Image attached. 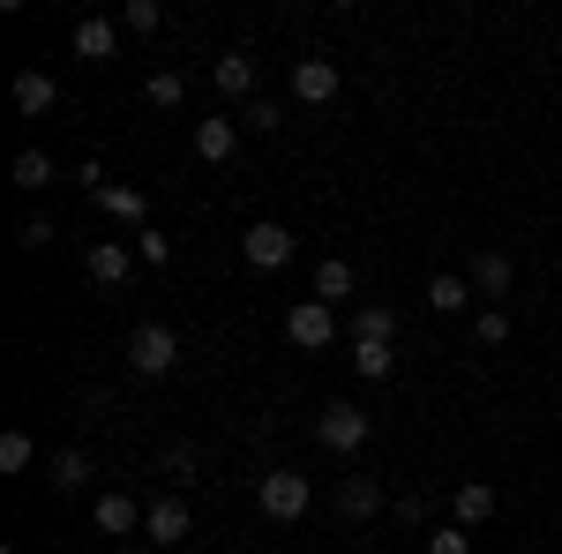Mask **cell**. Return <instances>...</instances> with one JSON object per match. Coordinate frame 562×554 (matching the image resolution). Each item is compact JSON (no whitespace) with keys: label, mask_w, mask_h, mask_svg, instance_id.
Wrapping results in <instances>:
<instances>
[{"label":"cell","mask_w":562,"mask_h":554,"mask_svg":"<svg viewBox=\"0 0 562 554\" xmlns=\"http://www.w3.org/2000/svg\"><path fill=\"white\" fill-rule=\"evenodd\" d=\"M510 330H518V323H510V307H480V315H473V338L487 344V352H495V344H510Z\"/></svg>","instance_id":"obj_25"},{"label":"cell","mask_w":562,"mask_h":554,"mask_svg":"<svg viewBox=\"0 0 562 554\" xmlns=\"http://www.w3.org/2000/svg\"><path fill=\"white\" fill-rule=\"evenodd\" d=\"M45 487H53V495H83L90 487V450H76V442L53 450V457H45Z\"/></svg>","instance_id":"obj_16"},{"label":"cell","mask_w":562,"mask_h":554,"mask_svg":"<svg viewBox=\"0 0 562 554\" xmlns=\"http://www.w3.org/2000/svg\"><path fill=\"white\" fill-rule=\"evenodd\" d=\"M113 53H121V23H113V15H83V23H76V60L105 68Z\"/></svg>","instance_id":"obj_12"},{"label":"cell","mask_w":562,"mask_h":554,"mask_svg":"<svg viewBox=\"0 0 562 554\" xmlns=\"http://www.w3.org/2000/svg\"><path fill=\"white\" fill-rule=\"evenodd\" d=\"M121 31H143V38L166 31V8H158V0H128V8H121Z\"/></svg>","instance_id":"obj_29"},{"label":"cell","mask_w":562,"mask_h":554,"mask_svg":"<svg viewBox=\"0 0 562 554\" xmlns=\"http://www.w3.org/2000/svg\"><path fill=\"white\" fill-rule=\"evenodd\" d=\"M8 180H15L23 195H45V188L60 180V166H53V158H45L38 143H31V150H15V166H8Z\"/></svg>","instance_id":"obj_19"},{"label":"cell","mask_w":562,"mask_h":554,"mask_svg":"<svg viewBox=\"0 0 562 554\" xmlns=\"http://www.w3.org/2000/svg\"><path fill=\"white\" fill-rule=\"evenodd\" d=\"M31 465H38V434H31V427H8V434H0V472L23 479Z\"/></svg>","instance_id":"obj_21"},{"label":"cell","mask_w":562,"mask_h":554,"mask_svg":"<svg viewBox=\"0 0 562 554\" xmlns=\"http://www.w3.org/2000/svg\"><path fill=\"white\" fill-rule=\"evenodd\" d=\"M285 344H301V352H323V344H338V307L330 299H293L285 307Z\"/></svg>","instance_id":"obj_3"},{"label":"cell","mask_w":562,"mask_h":554,"mask_svg":"<svg viewBox=\"0 0 562 554\" xmlns=\"http://www.w3.org/2000/svg\"><path fill=\"white\" fill-rule=\"evenodd\" d=\"M375 510H383V479H368V472H346V479H338V517H346V524H368Z\"/></svg>","instance_id":"obj_13"},{"label":"cell","mask_w":562,"mask_h":554,"mask_svg":"<svg viewBox=\"0 0 562 554\" xmlns=\"http://www.w3.org/2000/svg\"><path fill=\"white\" fill-rule=\"evenodd\" d=\"M143 510H150V502H135V495H121V487H105V495L90 502V524H98L105 540H128V532H143Z\"/></svg>","instance_id":"obj_7"},{"label":"cell","mask_w":562,"mask_h":554,"mask_svg":"<svg viewBox=\"0 0 562 554\" xmlns=\"http://www.w3.org/2000/svg\"><path fill=\"white\" fill-rule=\"evenodd\" d=\"M15 240H23L31 256H38V248H53V217H23V233H15Z\"/></svg>","instance_id":"obj_32"},{"label":"cell","mask_w":562,"mask_h":554,"mask_svg":"<svg viewBox=\"0 0 562 554\" xmlns=\"http://www.w3.org/2000/svg\"><path fill=\"white\" fill-rule=\"evenodd\" d=\"M518 554H525V547H518Z\"/></svg>","instance_id":"obj_35"},{"label":"cell","mask_w":562,"mask_h":554,"mask_svg":"<svg viewBox=\"0 0 562 554\" xmlns=\"http://www.w3.org/2000/svg\"><path fill=\"white\" fill-rule=\"evenodd\" d=\"M465 299H473V278H458V270H435L428 278V307L435 315H465Z\"/></svg>","instance_id":"obj_20"},{"label":"cell","mask_w":562,"mask_h":554,"mask_svg":"<svg viewBox=\"0 0 562 554\" xmlns=\"http://www.w3.org/2000/svg\"><path fill=\"white\" fill-rule=\"evenodd\" d=\"M346 90V76H338V60H323V53H307V60H293V98L301 105H330Z\"/></svg>","instance_id":"obj_8"},{"label":"cell","mask_w":562,"mask_h":554,"mask_svg":"<svg viewBox=\"0 0 562 554\" xmlns=\"http://www.w3.org/2000/svg\"><path fill=\"white\" fill-rule=\"evenodd\" d=\"M211 83H217V98H233V105H256L262 98V76H256V60L248 53H225V60H211Z\"/></svg>","instance_id":"obj_10"},{"label":"cell","mask_w":562,"mask_h":554,"mask_svg":"<svg viewBox=\"0 0 562 554\" xmlns=\"http://www.w3.org/2000/svg\"><path fill=\"white\" fill-rule=\"evenodd\" d=\"M128 248H135V262H150V270H166V262H173V240H166L158 225H150V233H135Z\"/></svg>","instance_id":"obj_30"},{"label":"cell","mask_w":562,"mask_h":554,"mask_svg":"<svg viewBox=\"0 0 562 554\" xmlns=\"http://www.w3.org/2000/svg\"><path fill=\"white\" fill-rule=\"evenodd\" d=\"M390 368H397V344H383V338H352V375L383 383Z\"/></svg>","instance_id":"obj_23"},{"label":"cell","mask_w":562,"mask_h":554,"mask_svg":"<svg viewBox=\"0 0 562 554\" xmlns=\"http://www.w3.org/2000/svg\"><path fill=\"white\" fill-rule=\"evenodd\" d=\"M240 256L256 262V270H285V262L301 256V240H293L278 217H262V225H248V233H240Z\"/></svg>","instance_id":"obj_5"},{"label":"cell","mask_w":562,"mask_h":554,"mask_svg":"<svg viewBox=\"0 0 562 554\" xmlns=\"http://www.w3.org/2000/svg\"><path fill=\"white\" fill-rule=\"evenodd\" d=\"M555 412H562V389H555Z\"/></svg>","instance_id":"obj_34"},{"label":"cell","mask_w":562,"mask_h":554,"mask_svg":"<svg viewBox=\"0 0 562 554\" xmlns=\"http://www.w3.org/2000/svg\"><path fill=\"white\" fill-rule=\"evenodd\" d=\"M352 338H397V307H360V315H352Z\"/></svg>","instance_id":"obj_27"},{"label":"cell","mask_w":562,"mask_h":554,"mask_svg":"<svg viewBox=\"0 0 562 554\" xmlns=\"http://www.w3.org/2000/svg\"><path fill=\"white\" fill-rule=\"evenodd\" d=\"M352 285H360V278H352L346 256H323V262H315V299H330V307H338V299H352Z\"/></svg>","instance_id":"obj_22"},{"label":"cell","mask_w":562,"mask_h":554,"mask_svg":"<svg viewBox=\"0 0 562 554\" xmlns=\"http://www.w3.org/2000/svg\"><path fill=\"white\" fill-rule=\"evenodd\" d=\"M397 524H428V495L405 487V495H397Z\"/></svg>","instance_id":"obj_33"},{"label":"cell","mask_w":562,"mask_h":554,"mask_svg":"<svg viewBox=\"0 0 562 554\" xmlns=\"http://www.w3.org/2000/svg\"><path fill=\"white\" fill-rule=\"evenodd\" d=\"M76 180H90V195H98V211L121 217L128 233H150V195L143 188H121V180H105V166H83Z\"/></svg>","instance_id":"obj_2"},{"label":"cell","mask_w":562,"mask_h":554,"mask_svg":"<svg viewBox=\"0 0 562 554\" xmlns=\"http://www.w3.org/2000/svg\"><path fill=\"white\" fill-rule=\"evenodd\" d=\"M143 98H150L158 113H173V105H188V76H180V68H150V83H143Z\"/></svg>","instance_id":"obj_24"},{"label":"cell","mask_w":562,"mask_h":554,"mask_svg":"<svg viewBox=\"0 0 562 554\" xmlns=\"http://www.w3.org/2000/svg\"><path fill=\"white\" fill-rule=\"evenodd\" d=\"M188 532H195V517H188L180 495H158V502L143 510V540H150V547H180Z\"/></svg>","instance_id":"obj_9"},{"label":"cell","mask_w":562,"mask_h":554,"mask_svg":"<svg viewBox=\"0 0 562 554\" xmlns=\"http://www.w3.org/2000/svg\"><path fill=\"white\" fill-rule=\"evenodd\" d=\"M315 442H323V450H338V457H352V450L368 442V412H360V405H323Z\"/></svg>","instance_id":"obj_6"},{"label":"cell","mask_w":562,"mask_h":554,"mask_svg":"<svg viewBox=\"0 0 562 554\" xmlns=\"http://www.w3.org/2000/svg\"><path fill=\"white\" fill-rule=\"evenodd\" d=\"M495 510H503V502H495V487H487V479H458V495H450V517H458L465 532H480V524H487Z\"/></svg>","instance_id":"obj_17"},{"label":"cell","mask_w":562,"mask_h":554,"mask_svg":"<svg viewBox=\"0 0 562 554\" xmlns=\"http://www.w3.org/2000/svg\"><path fill=\"white\" fill-rule=\"evenodd\" d=\"M83 270L113 293V285H128V278H135V248H128V240H98V248L83 256Z\"/></svg>","instance_id":"obj_14"},{"label":"cell","mask_w":562,"mask_h":554,"mask_svg":"<svg viewBox=\"0 0 562 554\" xmlns=\"http://www.w3.org/2000/svg\"><path fill=\"white\" fill-rule=\"evenodd\" d=\"M195 465H203L195 442H166V450H158V472H166V479H195Z\"/></svg>","instance_id":"obj_28"},{"label":"cell","mask_w":562,"mask_h":554,"mask_svg":"<svg viewBox=\"0 0 562 554\" xmlns=\"http://www.w3.org/2000/svg\"><path fill=\"white\" fill-rule=\"evenodd\" d=\"M428 554H473V532H465V524H435Z\"/></svg>","instance_id":"obj_31"},{"label":"cell","mask_w":562,"mask_h":554,"mask_svg":"<svg viewBox=\"0 0 562 554\" xmlns=\"http://www.w3.org/2000/svg\"><path fill=\"white\" fill-rule=\"evenodd\" d=\"M128 368H135V375H173V368H180V338L166 330V323H135Z\"/></svg>","instance_id":"obj_4"},{"label":"cell","mask_w":562,"mask_h":554,"mask_svg":"<svg viewBox=\"0 0 562 554\" xmlns=\"http://www.w3.org/2000/svg\"><path fill=\"white\" fill-rule=\"evenodd\" d=\"M240 128H248V135H278V128H285V105H278V98H256V105H240Z\"/></svg>","instance_id":"obj_26"},{"label":"cell","mask_w":562,"mask_h":554,"mask_svg":"<svg viewBox=\"0 0 562 554\" xmlns=\"http://www.w3.org/2000/svg\"><path fill=\"white\" fill-rule=\"evenodd\" d=\"M307 502H315V479L293 465H270L256 479V510L270 517V524H293V517H307Z\"/></svg>","instance_id":"obj_1"},{"label":"cell","mask_w":562,"mask_h":554,"mask_svg":"<svg viewBox=\"0 0 562 554\" xmlns=\"http://www.w3.org/2000/svg\"><path fill=\"white\" fill-rule=\"evenodd\" d=\"M233 150H240V121H233V113L195 121V158H203V166H233Z\"/></svg>","instance_id":"obj_11"},{"label":"cell","mask_w":562,"mask_h":554,"mask_svg":"<svg viewBox=\"0 0 562 554\" xmlns=\"http://www.w3.org/2000/svg\"><path fill=\"white\" fill-rule=\"evenodd\" d=\"M53 105H60V83H53L45 68H23V76H15V113L38 121V113H53Z\"/></svg>","instance_id":"obj_18"},{"label":"cell","mask_w":562,"mask_h":554,"mask_svg":"<svg viewBox=\"0 0 562 554\" xmlns=\"http://www.w3.org/2000/svg\"><path fill=\"white\" fill-rule=\"evenodd\" d=\"M510 285H518V262L503 256V248L473 256V299H510Z\"/></svg>","instance_id":"obj_15"}]
</instances>
